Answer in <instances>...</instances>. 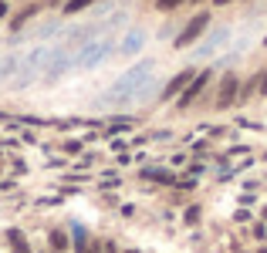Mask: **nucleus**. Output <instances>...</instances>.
<instances>
[{
	"mask_svg": "<svg viewBox=\"0 0 267 253\" xmlns=\"http://www.w3.org/2000/svg\"><path fill=\"white\" fill-rule=\"evenodd\" d=\"M237 98H240V81H237V74H223V81H220V88H216V108H230Z\"/></svg>",
	"mask_w": 267,
	"mask_h": 253,
	"instance_id": "1",
	"label": "nucleus"
},
{
	"mask_svg": "<svg viewBox=\"0 0 267 253\" xmlns=\"http://www.w3.org/2000/svg\"><path fill=\"white\" fill-rule=\"evenodd\" d=\"M206 24H210V17H206V14H196V17H193V20L183 27V34L176 37V48H190V44L200 37L203 31H206Z\"/></svg>",
	"mask_w": 267,
	"mask_h": 253,
	"instance_id": "2",
	"label": "nucleus"
},
{
	"mask_svg": "<svg viewBox=\"0 0 267 253\" xmlns=\"http://www.w3.org/2000/svg\"><path fill=\"white\" fill-rule=\"evenodd\" d=\"M206 81H210V71H200V74H196V78L190 81V88H186V91L179 95V108H190V105H193V101L200 98V91L206 88Z\"/></svg>",
	"mask_w": 267,
	"mask_h": 253,
	"instance_id": "3",
	"label": "nucleus"
},
{
	"mask_svg": "<svg viewBox=\"0 0 267 253\" xmlns=\"http://www.w3.org/2000/svg\"><path fill=\"white\" fill-rule=\"evenodd\" d=\"M190 81H193V67L179 71V74H176V78H173V81L162 88V101H166V98H176V95H183V91L190 88Z\"/></svg>",
	"mask_w": 267,
	"mask_h": 253,
	"instance_id": "4",
	"label": "nucleus"
},
{
	"mask_svg": "<svg viewBox=\"0 0 267 253\" xmlns=\"http://www.w3.org/2000/svg\"><path fill=\"white\" fill-rule=\"evenodd\" d=\"M142 176H145V179H156V183H176L173 172H159V169H145Z\"/></svg>",
	"mask_w": 267,
	"mask_h": 253,
	"instance_id": "5",
	"label": "nucleus"
},
{
	"mask_svg": "<svg viewBox=\"0 0 267 253\" xmlns=\"http://www.w3.org/2000/svg\"><path fill=\"white\" fill-rule=\"evenodd\" d=\"M51 247H54V250L61 253V250L68 247V236H65V233H51Z\"/></svg>",
	"mask_w": 267,
	"mask_h": 253,
	"instance_id": "6",
	"label": "nucleus"
},
{
	"mask_svg": "<svg viewBox=\"0 0 267 253\" xmlns=\"http://www.w3.org/2000/svg\"><path fill=\"white\" fill-rule=\"evenodd\" d=\"M88 3H95V0H71V3H68L65 10H68V14H74V10H85Z\"/></svg>",
	"mask_w": 267,
	"mask_h": 253,
	"instance_id": "7",
	"label": "nucleus"
},
{
	"mask_svg": "<svg viewBox=\"0 0 267 253\" xmlns=\"http://www.w3.org/2000/svg\"><path fill=\"white\" fill-rule=\"evenodd\" d=\"M176 3H183V0H159V7H162V10H169V7H176Z\"/></svg>",
	"mask_w": 267,
	"mask_h": 253,
	"instance_id": "8",
	"label": "nucleus"
},
{
	"mask_svg": "<svg viewBox=\"0 0 267 253\" xmlns=\"http://www.w3.org/2000/svg\"><path fill=\"white\" fill-rule=\"evenodd\" d=\"M261 95H267V71L261 74Z\"/></svg>",
	"mask_w": 267,
	"mask_h": 253,
	"instance_id": "9",
	"label": "nucleus"
},
{
	"mask_svg": "<svg viewBox=\"0 0 267 253\" xmlns=\"http://www.w3.org/2000/svg\"><path fill=\"white\" fill-rule=\"evenodd\" d=\"M105 253H119V247L115 243H105Z\"/></svg>",
	"mask_w": 267,
	"mask_h": 253,
	"instance_id": "10",
	"label": "nucleus"
},
{
	"mask_svg": "<svg viewBox=\"0 0 267 253\" xmlns=\"http://www.w3.org/2000/svg\"><path fill=\"white\" fill-rule=\"evenodd\" d=\"M81 253H98V243H91V247H85Z\"/></svg>",
	"mask_w": 267,
	"mask_h": 253,
	"instance_id": "11",
	"label": "nucleus"
},
{
	"mask_svg": "<svg viewBox=\"0 0 267 253\" xmlns=\"http://www.w3.org/2000/svg\"><path fill=\"white\" fill-rule=\"evenodd\" d=\"M0 17H7V3L3 0H0Z\"/></svg>",
	"mask_w": 267,
	"mask_h": 253,
	"instance_id": "12",
	"label": "nucleus"
},
{
	"mask_svg": "<svg viewBox=\"0 0 267 253\" xmlns=\"http://www.w3.org/2000/svg\"><path fill=\"white\" fill-rule=\"evenodd\" d=\"M216 3H220V7H223V3H233V0H216Z\"/></svg>",
	"mask_w": 267,
	"mask_h": 253,
	"instance_id": "13",
	"label": "nucleus"
},
{
	"mask_svg": "<svg viewBox=\"0 0 267 253\" xmlns=\"http://www.w3.org/2000/svg\"><path fill=\"white\" fill-rule=\"evenodd\" d=\"M264 44H267V37H264Z\"/></svg>",
	"mask_w": 267,
	"mask_h": 253,
	"instance_id": "14",
	"label": "nucleus"
},
{
	"mask_svg": "<svg viewBox=\"0 0 267 253\" xmlns=\"http://www.w3.org/2000/svg\"><path fill=\"white\" fill-rule=\"evenodd\" d=\"M261 253H267V250H261Z\"/></svg>",
	"mask_w": 267,
	"mask_h": 253,
	"instance_id": "15",
	"label": "nucleus"
},
{
	"mask_svg": "<svg viewBox=\"0 0 267 253\" xmlns=\"http://www.w3.org/2000/svg\"><path fill=\"white\" fill-rule=\"evenodd\" d=\"M129 253H135V250H129Z\"/></svg>",
	"mask_w": 267,
	"mask_h": 253,
	"instance_id": "16",
	"label": "nucleus"
},
{
	"mask_svg": "<svg viewBox=\"0 0 267 253\" xmlns=\"http://www.w3.org/2000/svg\"><path fill=\"white\" fill-rule=\"evenodd\" d=\"M264 216H267V213H264Z\"/></svg>",
	"mask_w": 267,
	"mask_h": 253,
	"instance_id": "17",
	"label": "nucleus"
}]
</instances>
